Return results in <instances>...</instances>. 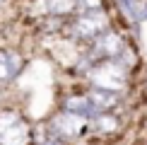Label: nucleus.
<instances>
[{
  "mask_svg": "<svg viewBox=\"0 0 147 145\" xmlns=\"http://www.w3.org/2000/svg\"><path fill=\"white\" fill-rule=\"evenodd\" d=\"M92 82L96 85V87L101 89H121L125 85V65L121 63V60H104V63H99L96 68H92L89 72Z\"/></svg>",
  "mask_w": 147,
  "mask_h": 145,
  "instance_id": "nucleus-1",
  "label": "nucleus"
},
{
  "mask_svg": "<svg viewBox=\"0 0 147 145\" xmlns=\"http://www.w3.org/2000/svg\"><path fill=\"white\" fill-rule=\"evenodd\" d=\"M77 5H82L84 10H99L101 0H77Z\"/></svg>",
  "mask_w": 147,
  "mask_h": 145,
  "instance_id": "nucleus-12",
  "label": "nucleus"
},
{
  "mask_svg": "<svg viewBox=\"0 0 147 145\" xmlns=\"http://www.w3.org/2000/svg\"><path fill=\"white\" fill-rule=\"evenodd\" d=\"M99 51L104 53V56H109V58L118 56V53L123 51V41H121V36L116 32H106L101 36V41H99Z\"/></svg>",
  "mask_w": 147,
  "mask_h": 145,
  "instance_id": "nucleus-5",
  "label": "nucleus"
},
{
  "mask_svg": "<svg viewBox=\"0 0 147 145\" xmlns=\"http://www.w3.org/2000/svg\"><path fill=\"white\" fill-rule=\"evenodd\" d=\"M29 136L32 128L27 121H22L12 111L0 114V145H27Z\"/></svg>",
  "mask_w": 147,
  "mask_h": 145,
  "instance_id": "nucleus-2",
  "label": "nucleus"
},
{
  "mask_svg": "<svg viewBox=\"0 0 147 145\" xmlns=\"http://www.w3.org/2000/svg\"><path fill=\"white\" fill-rule=\"evenodd\" d=\"M10 77V63H7V51H0V80Z\"/></svg>",
  "mask_w": 147,
  "mask_h": 145,
  "instance_id": "nucleus-10",
  "label": "nucleus"
},
{
  "mask_svg": "<svg viewBox=\"0 0 147 145\" xmlns=\"http://www.w3.org/2000/svg\"><path fill=\"white\" fill-rule=\"evenodd\" d=\"M77 7V0H44V10L48 15H68Z\"/></svg>",
  "mask_w": 147,
  "mask_h": 145,
  "instance_id": "nucleus-7",
  "label": "nucleus"
},
{
  "mask_svg": "<svg viewBox=\"0 0 147 145\" xmlns=\"http://www.w3.org/2000/svg\"><path fill=\"white\" fill-rule=\"evenodd\" d=\"M7 63H10V75H17L22 68V58L17 53H7Z\"/></svg>",
  "mask_w": 147,
  "mask_h": 145,
  "instance_id": "nucleus-11",
  "label": "nucleus"
},
{
  "mask_svg": "<svg viewBox=\"0 0 147 145\" xmlns=\"http://www.w3.org/2000/svg\"><path fill=\"white\" fill-rule=\"evenodd\" d=\"M68 111L72 114H92V106H89V99L87 97H72V99H68Z\"/></svg>",
  "mask_w": 147,
  "mask_h": 145,
  "instance_id": "nucleus-8",
  "label": "nucleus"
},
{
  "mask_svg": "<svg viewBox=\"0 0 147 145\" xmlns=\"http://www.w3.org/2000/svg\"><path fill=\"white\" fill-rule=\"evenodd\" d=\"M96 126H99L101 131H113L116 128V119L106 116V114H99V116H96Z\"/></svg>",
  "mask_w": 147,
  "mask_h": 145,
  "instance_id": "nucleus-9",
  "label": "nucleus"
},
{
  "mask_svg": "<svg viewBox=\"0 0 147 145\" xmlns=\"http://www.w3.org/2000/svg\"><path fill=\"white\" fill-rule=\"evenodd\" d=\"M53 126H56V131H60L65 138H77L80 133H82V128H84V119H82V114L68 111V114H60Z\"/></svg>",
  "mask_w": 147,
  "mask_h": 145,
  "instance_id": "nucleus-4",
  "label": "nucleus"
},
{
  "mask_svg": "<svg viewBox=\"0 0 147 145\" xmlns=\"http://www.w3.org/2000/svg\"><path fill=\"white\" fill-rule=\"evenodd\" d=\"M106 29V15L99 10H92L89 15L80 17V20L75 22V27H72V32H75L77 36H82V39H94L99 32H104Z\"/></svg>",
  "mask_w": 147,
  "mask_h": 145,
  "instance_id": "nucleus-3",
  "label": "nucleus"
},
{
  "mask_svg": "<svg viewBox=\"0 0 147 145\" xmlns=\"http://www.w3.org/2000/svg\"><path fill=\"white\" fill-rule=\"evenodd\" d=\"M87 99H89L92 114H94V111H104V109H109V106H113V104H116V97H113V94H109V89H101V87H96L94 92L87 97Z\"/></svg>",
  "mask_w": 147,
  "mask_h": 145,
  "instance_id": "nucleus-6",
  "label": "nucleus"
}]
</instances>
